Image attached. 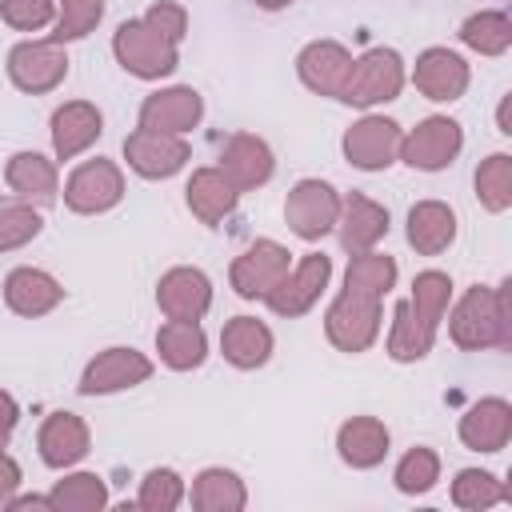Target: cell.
<instances>
[{
  "instance_id": "1",
  "label": "cell",
  "mask_w": 512,
  "mask_h": 512,
  "mask_svg": "<svg viewBox=\"0 0 512 512\" xmlns=\"http://www.w3.org/2000/svg\"><path fill=\"white\" fill-rule=\"evenodd\" d=\"M448 336L464 352L512 348V280H500L496 288L472 284L448 316Z\"/></svg>"
},
{
  "instance_id": "2",
  "label": "cell",
  "mask_w": 512,
  "mask_h": 512,
  "mask_svg": "<svg viewBox=\"0 0 512 512\" xmlns=\"http://www.w3.org/2000/svg\"><path fill=\"white\" fill-rule=\"evenodd\" d=\"M112 56H116V64H120L128 76L160 80V76H172V72H176V64H180V44L164 40L156 28L144 24V16H136V20H124V24L112 32Z\"/></svg>"
},
{
  "instance_id": "3",
  "label": "cell",
  "mask_w": 512,
  "mask_h": 512,
  "mask_svg": "<svg viewBox=\"0 0 512 512\" xmlns=\"http://www.w3.org/2000/svg\"><path fill=\"white\" fill-rule=\"evenodd\" d=\"M408 72L396 48H368L364 56H352L348 80L340 88V100L352 108H376L400 96Z\"/></svg>"
},
{
  "instance_id": "4",
  "label": "cell",
  "mask_w": 512,
  "mask_h": 512,
  "mask_svg": "<svg viewBox=\"0 0 512 512\" xmlns=\"http://www.w3.org/2000/svg\"><path fill=\"white\" fill-rule=\"evenodd\" d=\"M324 336L332 348H340L348 356L368 352L380 336V300L344 288L324 312Z\"/></svg>"
},
{
  "instance_id": "5",
  "label": "cell",
  "mask_w": 512,
  "mask_h": 512,
  "mask_svg": "<svg viewBox=\"0 0 512 512\" xmlns=\"http://www.w3.org/2000/svg\"><path fill=\"white\" fill-rule=\"evenodd\" d=\"M336 216H340V192L328 180L304 176L284 196V220L300 240H320L336 232Z\"/></svg>"
},
{
  "instance_id": "6",
  "label": "cell",
  "mask_w": 512,
  "mask_h": 512,
  "mask_svg": "<svg viewBox=\"0 0 512 512\" xmlns=\"http://www.w3.org/2000/svg\"><path fill=\"white\" fill-rule=\"evenodd\" d=\"M124 200V172L116 160H84L72 168V176L64 180V204L76 216H100L108 208H116Z\"/></svg>"
},
{
  "instance_id": "7",
  "label": "cell",
  "mask_w": 512,
  "mask_h": 512,
  "mask_svg": "<svg viewBox=\"0 0 512 512\" xmlns=\"http://www.w3.org/2000/svg\"><path fill=\"white\" fill-rule=\"evenodd\" d=\"M400 136H404V128L392 116L368 112V116H360L344 132L340 148H344V160L352 168H360V172H384V168H392L400 160Z\"/></svg>"
},
{
  "instance_id": "8",
  "label": "cell",
  "mask_w": 512,
  "mask_h": 512,
  "mask_svg": "<svg viewBox=\"0 0 512 512\" xmlns=\"http://www.w3.org/2000/svg\"><path fill=\"white\" fill-rule=\"evenodd\" d=\"M464 148V128L452 116H424L412 132L400 136V160L416 172L448 168Z\"/></svg>"
},
{
  "instance_id": "9",
  "label": "cell",
  "mask_w": 512,
  "mask_h": 512,
  "mask_svg": "<svg viewBox=\"0 0 512 512\" xmlns=\"http://www.w3.org/2000/svg\"><path fill=\"white\" fill-rule=\"evenodd\" d=\"M64 76H68V52L56 40H20L8 52V80L28 96H44L60 88Z\"/></svg>"
},
{
  "instance_id": "10",
  "label": "cell",
  "mask_w": 512,
  "mask_h": 512,
  "mask_svg": "<svg viewBox=\"0 0 512 512\" xmlns=\"http://www.w3.org/2000/svg\"><path fill=\"white\" fill-rule=\"evenodd\" d=\"M292 252L280 244V240H252L228 268V284L240 300H264L280 280L284 272L292 268L288 260Z\"/></svg>"
},
{
  "instance_id": "11",
  "label": "cell",
  "mask_w": 512,
  "mask_h": 512,
  "mask_svg": "<svg viewBox=\"0 0 512 512\" xmlns=\"http://www.w3.org/2000/svg\"><path fill=\"white\" fill-rule=\"evenodd\" d=\"M328 280H332V260L324 256V252H304L288 272H284V280L264 296V304L276 312V316H304L320 296H324V288H328Z\"/></svg>"
},
{
  "instance_id": "12",
  "label": "cell",
  "mask_w": 512,
  "mask_h": 512,
  "mask_svg": "<svg viewBox=\"0 0 512 512\" xmlns=\"http://www.w3.org/2000/svg\"><path fill=\"white\" fill-rule=\"evenodd\" d=\"M124 160L144 180H168L192 160V144L184 136H172V132L136 128L124 136Z\"/></svg>"
},
{
  "instance_id": "13",
  "label": "cell",
  "mask_w": 512,
  "mask_h": 512,
  "mask_svg": "<svg viewBox=\"0 0 512 512\" xmlns=\"http://www.w3.org/2000/svg\"><path fill=\"white\" fill-rule=\"evenodd\" d=\"M152 376V360L136 348H104L96 352L88 364H84V376H80V392L84 396H112V392H124V388H136Z\"/></svg>"
},
{
  "instance_id": "14",
  "label": "cell",
  "mask_w": 512,
  "mask_h": 512,
  "mask_svg": "<svg viewBox=\"0 0 512 512\" xmlns=\"http://www.w3.org/2000/svg\"><path fill=\"white\" fill-rule=\"evenodd\" d=\"M468 60L452 48H424L412 64V84L424 100H436V104H452L468 92Z\"/></svg>"
},
{
  "instance_id": "15",
  "label": "cell",
  "mask_w": 512,
  "mask_h": 512,
  "mask_svg": "<svg viewBox=\"0 0 512 512\" xmlns=\"http://www.w3.org/2000/svg\"><path fill=\"white\" fill-rule=\"evenodd\" d=\"M200 116H204V96L196 88H188V84L156 88L140 104V128H152V132L184 136V132H192L200 124Z\"/></svg>"
},
{
  "instance_id": "16",
  "label": "cell",
  "mask_w": 512,
  "mask_h": 512,
  "mask_svg": "<svg viewBox=\"0 0 512 512\" xmlns=\"http://www.w3.org/2000/svg\"><path fill=\"white\" fill-rule=\"evenodd\" d=\"M348 68H352V52L340 44V40H312L300 48L296 56V76L308 92L316 96H332L340 100V88L348 80Z\"/></svg>"
},
{
  "instance_id": "17",
  "label": "cell",
  "mask_w": 512,
  "mask_h": 512,
  "mask_svg": "<svg viewBox=\"0 0 512 512\" xmlns=\"http://www.w3.org/2000/svg\"><path fill=\"white\" fill-rule=\"evenodd\" d=\"M232 184L236 192H252V188H264L276 172V156L268 148V140L252 136V132H236L228 136V144L220 148V164H216Z\"/></svg>"
},
{
  "instance_id": "18",
  "label": "cell",
  "mask_w": 512,
  "mask_h": 512,
  "mask_svg": "<svg viewBox=\"0 0 512 512\" xmlns=\"http://www.w3.org/2000/svg\"><path fill=\"white\" fill-rule=\"evenodd\" d=\"M156 304L168 320H200L212 308V280L200 268L176 264L156 284Z\"/></svg>"
},
{
  "instance_id": "19",
  "label": "cell",
  "mask_w": 512,
  "mask_h": 512,
  "mask_svg": "<svg viewBox=\"0 0 512 512\" xmlns=\"http://www.w3.org/2000/svg\"><path fill=\"white\" fill-rule=\"evenodd\" d=\"M104 132V116L92 100H64L52 112V152L56 160H76Z\"/></svg>"
},
{
  "instance_id": "20",
  "label": "cell",
  "mask_w": 512,
  "mask_h": 512,
  "mask_svg": "<svg viewBox=\"0 0 512 512\" xmlns=\"http://www.w3.org/2000/svg\"><path fill=\"white\" fill-rule=\"evenodd\" d=\"M36 448H40V460L48 468L64 472V468H72V464H80L88 456L92 432L76 412H52L36 432Z\"/></svg>"
},
{
  "instance_id": "21",
  "label": "cell",
  "mask_w": 512,
  "mask_h": 512,
  "mask_svg": "<svg viewBox=\"0 0 512 512\" xmlns=\"http://www.w3.org/2000/svg\"><path fill=\"white\" fill-rule=\"evenodd\" d=\"M336 232H340L344 252H368L388 236V208L364 192H348V196H340Z\"/></svg>"
},
{
  "instance_id": "22",
  "label": "cell",
  "mask_w": 512,
  "mask_h": 512,
  "mask_svg": "<svg viewBox=\"0 0 512 512\" xmlns=\"http://www.w3.org/2000/svg\"><path fill=\"white\" fill-rule=\"evenodd\" d=\"M64 300V284L44 272V268H32V264H20L4 276V304L16 312V316H48L56 304Z\"/></svg>"
},
{
  "instance_id": "23",
  "label": "cell",
  "mask_w": 512,
  "mask_h": 512,
  "mask_svg": "<svg viewBox=\"0 0 512 512\" xmlns=\"http://www.w3.org/2000/svg\"><path fill=\"white\" fill-rule=\"evenodd\" d=\"M512 440V404L504 396H484L460 416V444L472 452H500Z\"/></svg>"
},
{
  "instance_id": "24",
  "label": "cell",
  "mask_w": 512,
  "mask_h": 512,
  "mask_svg": "<svg viewBox=\"0 0 512 512\" xmlns=\"http://www.w3.org/2000/svg\"><path fill=\"white\" fill-rule=\"evenodd\" d=\"M272 348H276V336H272V328H268L264 320H256V316H232V320L224 324V332H220V352H224V360H228L232 368H244V372L264 368V364L272 360Z\"/></svg>"
},
{
  "instance_id": "25",
  "label": "cell",
  "mask_w": 512,
  "mask_h": 512,
  "mask_svg": "<svg viewBox=\"0 0 512 512\" xmlns=\"http://www.w3.org/2000/svg\"><path fill=\"white\" fill-rule=\"evenodd\" d=\"M4 180H8V188H12L20 200H28V204H36V208H44V204H52V200L60 196L56 160H48V156H40V152H12L8 164H4Z\"/></svg>"
},
{
  "instance_id": "26",
  "label": "cell",
  "mask_w": 512,
  "mask_h": 512,
  "mask_svg": "<svg viewBox=\"0 0 512 512\" xmlns=\"http://www.w3.org/2000/svg\"><path fill=\"white\" fill-rule=\"evenodd\" d=\"M404 236L420 256H440L456 244V212L444 200H416L408 208Z\"/></svg>"
},
{
  "instance_id": "27",
  "label": "cell",
  "mask_w": 512,
  "mask_h": 512,
  "mask_svg": "<svg viewBox=\"0 0 512 512\" xmlns=\"http://www.w3.org/2000/svg\"><path fill=\"white\" fill-rule=\"evenodd\" d=\"M184 200H188V212H192L200 224H220L224 216H232L240 192H236V184H232L216 164H208V168H196V172L188 176Z\"/></svg>"
},
{
  "instance_id": "28",
  "label": "cell",
  "mask_w": 512,
  "mask_h": 512,
  "mask_svg": "<svg viewBox=\"0 0 512 512\" xmlns=\"http://www.w3.org/2000/svg\"><path fill=\"white\" fill-rule=\"evenodd\" d=\"M388 444H392V436H388L384 420H376V416H352L336 432V452H340V460L348 468H376V464H384Z\"/></svg>"
},
{
  "instance_id": "29",
  "label": "cell",
  "mask_w": 512,
  "mask_h": 512,
  "mask_svg": "<svg viewBox=\"0 0 512 512\" xmlns=\"http://www.w3.org/2000/svg\"><path fill=\"white\" fill-rule=\"evenodd\" d=\"M156 352L172 372H192L208 356V336L200 320H164L156 328Z\"/></svg>"
},
{
  "instance_id": "30",
  "label": "cell",
  "mask_w": 512,
  "mask_h": 512,
  "mask_svg": "<svg viewBox=\"0 0 512 512\" xmlns=\"http://www.w3.org/2000/svg\"><path fill=\"white\" fill-rule=\"evenodd\" d=\"M248 504V488L232 468H204L192 480V508L196 512H240Z\"/></svg>"
},
{
  "instance_id": "31",
  "label": "cell",
  "mask_w": 512,
  "mask_h": 512,
  "mask_svg": "<svg viewBox=\"0 0 512 512\" xmlns=\"http://www.w3.org/2000/svg\"><path fill=\"white\" fill-rule=\"evenodd\" d=\"M432 340H436V328H428L408 300H400L392 308V328H388V356L396 364H416L432 352Z\"/></svg>"
},
{
  "instance_id": "32",
  "label": "cell",
  "mask_w": 512,
  "mask_h": 512,
  "mask_svg": "<svg viewBox=\"0 0 512 512\" xmlns=\"http://www.w3.org/2000/svg\"><path fill=\"white\" fill-rule=\"evenodd\" d=\"M396 276H400L396 260L388 252L368 248V252H352L348 272H344V288L360 292V296H372V300H384L396 288Z\"/></svg>"
},
{
  "instance_id": "33",
  "label": "cell",
  "mask_w": 512,
  "mask_h": 512,
  "mask_svg": "<svg viewBox=\"0 0 512 512\" xmlns=\"http://www.w3.org/2000/svg\"><path fill=\"white\" fill-rule=\"evenodd\" d=\"M460 40L480 56H504L512 48V20L500 8H480L460 24Z\"/></svg>"
},
{
  "instance_id": "34",
  "label": "cell",
  "mask_w": 512,
  "mask_h": 512,
  "mask_svg": "<svg viewBox=\"0 0 512 512\" xmlns=\"http://www.w3.org/2000/svg\"><path fill=\"white\" fill-rule=\"evenodd\" d=\"M504 500H512V492L504 488V480L496 472L460 468L456 480H452V504L464 508V512H488V508H496Z\"/></svg>"
},
{
  "instance_id": "35",
  "label": "cell",
  "mask_w": 512,
  "mask_h": 512,
  "mask_svg": "<svg viewBox=\"0 0 512 512\" xmlns=\"http://www.w3.org/2000/svg\"><path fill=\"white\" fill-rule=\"evenodd\" d=\"M52 512H100L108 504V484L96 472H68L48 492Z\"/></svg>"
},
{
  "instance_id": "36",
  "label": "cell",
  "mask_w": 512,
  "mask_h": 512,
  "mask_svg": "<svg viewBox=\"0 0 512 512\" xmlns=\"http://www.w3.org/2000/svg\"><path fill=\"white\" fill-rule=\"evenodd\" d=\"M408 304H412V312H416L428 328H440V320L448 316V304H452V276L440 272V268H424V272H416Z\"/></svg>"
},
{
  "instance_id": "37",
  "label": "cell",
  "mask_w": 512,
  "mask_h": 512,
  "mask_svg": "<svg viewBox=\"0 0 512 512\" xmlns=\"http://www.w3.org/2000/svg\"><path fill=\"white\" fill-rule=\"evenodd\" d=\"M472 184H476L480 208H488V212H508V208H512V156H508V152H492L488 160H480Z\"/></svg>"
},
{
  "instance_id": "38",
  "label": "cell",
  "mask_w": 512,
  "mask_h": 512,
  "mask_svg": "<svg viewBox=\"0 0 512 512\" xmlns=\"http://www.w3.org/2000/svg\"><path fill=\"white\" fill-rule=\"evenodd\" d=\"M44 228V216L36 212V204L28 200H0V252H16L24 244H32Z\"/></svg>"
},
{
  "instance_id": "39",
  "label": "cell",
  "mask_w": 512,
  "mask_h": 512,
  "mask_svg": "<svg viewBox=\"0 0 512 512\" xmlns=\"http://www.w3.org/2000/svg\"><path fill=\"white\" fill-rule=\"evenodd\" d=\"M392 480H396V488H400L404 496H424V492H432L436 480H440V456H436L432 448L416 444V448H408V452L400 456Z\"/></svg>"
},
{
  "instance_id": "40",
  "label": "cell",
  "mask_w": 512,
  "mask_h": 512,
  "mask_svg": "<svg viewBox=\"0 0 512 512\" xmlns=\"http://www.w3.org/2000/svg\"><path fill=\"white\" fill-rule=\"evenodd\" d=\"M104 20V0H56V32L48 40L68 44V40H84L96 24Z\"/></svg>"
},
{
  "instance_id": "41",
  "label": "cell",
  "mask_w": 512,
  "mask_h": 512,
  "mask_svg": "<svg viewBox=\"0 0 512 512\" xmlns=\"http://www.w3.org/2000/svg\"><path fill=\"white\" fill-rule=\"evenodd\" d=\"M184 476L176 472V468H152V472H144V480H140V496H136V508H144V512H172V508H180V500H184Z\"/></svg>"
},
{
  "instance_id": "42",
  "label": "cell",
  "mask_w": 512,
  "mask_h": 512,
  "mask_svg": "<svg viewBox=\"0 0 512 512\" xmlns=\"http://www.w3.org/2000/svg\"><path fill=\"white\" fill-rule=\"evenodd\" d=\"M0 20L16 32H40L56 20V0H0Z\"/></svg>"
},
{
  "instance_id": "43",
  "label": "cell",
  "mask_w": 512,
  "mask_h": 512,
  "mask_svg": "<svg viewBox=\"0 0 512 512\" xmlns=\"http://www.w3.org/2000/svg\"><path fill=\"white\" fill-rule=\"evenodd\" d=\"M144 24H148V28H156L164 40L180 44V40H184V32H188V8H184V4H176V0H156V4L144 12Z\"/></svg>"
},
{
  "instance_id": "44",
  "label": "cell",
  "mask_w": 512,
  "mask_h": 512,
  "mask_svg": "<svg viewBox=\"0 0 512 512\" xmlns=\"http://www.w3.org/2000/svg\"><path fill=\"white\" fill-rule=\"evenodd\" d=\"M16 420H20V404L12 400V392L0 388V448H8V440L16 432Z\"/></svg>"
},
{
  "instance_id": "45",
  "label": "cell",
  "mask_w": 512,
  "mask_h": 512,
  "mask_svg": "<svg viewBox=\"0 0 512 512\" xmlns=\"http://www.w3.org/2000/svg\"><path fill=\"white\" fill-rule=\"evenodd\" d=\"M20 488V464L0 448V504Z\"/></svg>"
},
{
  "instance_id": "46",
  "label": "cell",
  "mask_w": 512,
  "mask_h": 512,
  "mask_svg": "<svg viewBox=\"0 0 512 512\" xmlns=\"http://www.w3.org/2000/svg\"><path fill=\"white\" fill-rule=\"evenodd\" d=\"M496 124H500V132L504 136H512V124H508V96L500 100V108H496Z\"/></svg>"
},
{
  "instance_id": "47",
  "label": "cell",
  "mask_w": 512,
  "mask_h": 512,
  "mask_svg": "<svg viewBox=\"0 0 512 512\" xmlns=\"http://www.w3.org/2000/svg\"><path fill=\"white\" fill-rule=\"evenodd\" d=\"M256 8H264V12H280V8H288L292 0H252Z\"/></svg>"
}]
</instances>
